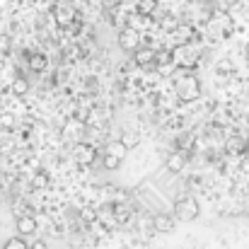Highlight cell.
<instances>
[{"instance_id":"obj_1","label":"cell","mask_w":249,"mask_h":249,"mask_svg":"<svg viewBox=\"0 0 249 249\" xmlns=\"http://www.w3.org/2000/svg\"><path fill=\"white\" fill-rule=\"evenodd\" d=\"M174 92L181 102H196L201 97V83L196 75H179L174 80Z\"/></svg>"},{"instance_id":"obj_2","label":"cell","mask_w":249,"mask_h":249,"mask_svg":"<svg viewBox=\"0 0 249 249\" xmlns=\"http://www.w3.org/2000/svg\"><path fill=\"white\" fill-rule=\"evenodd\" d=\"M198 213H201V208H198V201L194 196H181V198L174 201V218L177 220L191 223V220L198 218Z\"/></svg>"},{"instance_id":"obj_3","label":"cell","mask_w":249,"mask_h":249,"mask_svg":"<svg viewBox=\"0 0 249 249\" xmlns=\"http://www.w3.org/2000/svg\"><path fill=\"white\" fill-rule=\"evenodd\" d=\"M141 46V34L136 27H126L119 32V49L126 51V53H133L136 49Z\"/></svg>"},{"instance_id":"obj_4","label":"cell","mask_w":249,"mask_h":249,"mask_svg":"<svg viewBox=\"0 0 249 249\" xmlns=\"http://www.w3.org/2000/svg\"><path fill=\"white\" fill-rule=\"evenodd\" d=\"M73 158H75V162L80 167H89L97 160V150H94V145H89V143H78L75 150H73Z\"/></svg>"},{"instance_id":"obj_5","label":"cell","mask_w":249,"mask_h":249,"mask_svg":"<svg viewBox=\"0 0 249 249\" xmlns=\"http://www.w3.org/2000/svg\"><path fill=\"white\" fill-rule=\"evenodd\" d=\"M133 61L141 66V68H150V66H155V49H150V46H145V49H136L133 51Z\"/></svg>"},{"instance_id":"obj_6","label":"cell","mask_w":249,"mask_h":249,"mask_svg":"<svg viewBox=\"0 0 249 249\" xmlns=\"http://www.w3.org/2000/svg\"><path fill=\"white\" fill-rule=\"evenodd\" d=\"M153 228H155V232H172L174 230V218L172 215H167V213H158L155 218H153Z\"/></svg>"},{"instance_id":"obj_7","label":"cell","mask_w":249,"mask_h":249,"mask_svg":"<svg viewBox=\"0 0 249 249\" xmlns=\"http://www.w3.org/2000/svg\"><path fill=\"white\" fill-rule=\"evenodd\" d=\"M17 232H19V237H29V235H34V232H36V220H34L32 215H22V218H17Z\"/></svg>"},{"instance_id":"obj_8","label":"cell","mask_w":249,"mask_h":249,"mask_svg":"<svg viewBox=\"0 0 249 249\" xmlns=\"http://www.w3.org/2000/svg\"><path fill=\"white\" fill-rule=\"evenodd\" d=\"M225 150H228L230 155H242V153L247 150V143H245V138H240V136H230L228 143H225Z\"/></svg>"},{"instance_id":"obj_9","label":"cell","mask_w":249,"mask_h":249,"mask_svg":"<svg viewBox=\"0 0 249 249\" xmlns=\"http://www.w3.org/2000/svg\"><path fill=\"white\" fill-rule=\"evenodd\" d=\"M126 153H128V150L124 148V143H121V141H111V143H107V150H104V155L116 158V160H121V162H124Z\"/></svg>"},{"instance_id":"obj_10","label":"cell","mask_w":249,"mask_h":249,"mask_svg":"<svg viewBox=\"0 0 249 249\" xmlns=\"http://www.w3.org/2000/svg\"><path fill=\"white\" fill-rule=\"evenodd\" d=\"M46 66H49V61H46L44 53H34V56H29V68H32V73H44Z\"/></svg>"},{"instance_id":"obj_11","label":"cell","mask_w":249,"mask_h":249,"mask_svg":"<svg viewBox=\"0 0 249 249\" xmlns=\"http://www.w3.org/2000/svg\"><path fill=\"white\" fill-rule=\"evenodd\" d=\"M165 167L172 172V174H177V172H181V169H184V158H181L179 153H172V155L167 158Z\"/></svg>"},{"instance_id":"obj_12","label":"cell","mask_w":249,"mask_h":249,"mask_svg":"<svg viewBox=\"0 0 249 249\" xmlns=\"http://www.w3.org/2000/svg\"><path fill=\"white\" fill-rule=\"evenodd\" d=\"M119 141L124 143V148H126V150H131V148H136V145L141 143V136H138L136 131H124V136H121Z\"/></svg>"},{"instance_id":"obj_13","label":"cell","mask_w":249,"mask_h":249,"mask_svg":"<svg viewBox=\"0 0 249 249\" xmlns=\"http://www.w3.org/2000/svg\"><path fill=\"white\" fill-rule=\"evenodd\" d=\"M49 184H51V177H49V172H36L34 174V179H32V186L34 189H49Z\"/></svg>"},{"instance_id":"obj_14","label":"cell","mask_w":249,"mask_h":249,"mask_svg":"<svg viewBox=\"0 0 249 249\" xmlns=\"http://www.w3.org/2000/svg\"><path fill=\"white\" fill-rule=\"evenodd\" d=\"M56 22H58L61 27H68V24L73 22V10H66V7H58V10H56Z\"/></svg>"},{"instance_id":"obj_15","label":"cell","mask_w":249,"mask_h":249,"mask_svg":"<svg viewBox=\"0 0 249 249\" xmlns=\"http://www.w3.org/2000/svg\"><path fill=\"white\" fill-rule=\"evenodd\" d=\"M172 61H174V53H172V51H155V66L165 68Z\"/></svg>"},{"instance_id":"obj_16","label":"cell","mask_w":249,"mask_h":249,"mask_svg":"<svg viewBox=\"0 0 249 249\" xmlns=\"http://www.w3.org/2000/svg\"><path fill=\"white\" fill-rule=\"evenodd\" d=\"M12 92H15V94H27V92H29V83H27L24 78H15V80H12Z\"/></svg>"},{"instance_id":"obj_17","label":"cell","mask_w":249,"mask_h":249,"mask_svg":"<svg viewBox=\"0 0 249 249\" xmlns=\"http://www.w3.org/2000/svg\"><path fill=\"white\" fill-rule=\"evenodd\" d=\"M114 215L119 223H126L131 218V211H128V206H114Z\"/></svg>"},{"instance_id":"obj_18","label":"cell","mask_w":249,"mask_h":249,"mask_svg":"<svg viewBox=\"0 0 249 249\" xmlns=\"http://www.w3.org/2000/svg\"><path fill=\"white\" fill-rule=\"evenodd\" d=\"M2 249H27V245H24L22 237H10V240L2 245Z\"/></svg>"},{"instance_id":"obj_19","label":"cell","mask_w":249,"mask_h":249,"mask_svg":"<svg viewBox=\"0 0 249 249\" xmlns=\"http://www.w3.org/2000/svg\"><path fill=\"white\" fill-rule=\"evenodd\" d=\"M155 5H158V0H141L138 12H141V15H148V12H153V10H155Z\"/></svg>"},{"instance_id":"obj_20","label":"cell","mask_w":249,"mask_h":249,"mask_svg":"<svg viewBox=\"0 0 249 249\" xmlns=\"http://www.w3.org/2000/svg\"><path fill=\"white\" fill-rule=\"evenodd\" d=\"M121 167V160H116V158H109V155H104V169H119Z\"/></svg>"},{"instance_id":"obj_21","label":"cell","mask_w":249,"mask_h":249,"mask_svg":"<svg viewBox=\"0 0 249 249\" xmlns=\"http://www.w3.org/2000/svg\"><path fill=\"white\" fill-rule=\"evenodd\" d=\"M7 51H10V36L0 34V53H7Z\"/></svg>"},{"instance_id":"obj_22","label":"cell","mask_w":249,"mask_h":249,"mask_svg":"<svg viewBox=\"0 0 249 249\" xmlns=\"http://www.w3.org/2000/svg\"><path fill=\"white\" fill-rule=\"evenodd\" d=\"M27 249H46L44 242H34V245H27Z\"/></svg>"},{"instance_id":"obj_23","label":"cell","mask_w":249,"mask_h":249,"mask_svg":"<svg viewBox=\"0 0 249 249\" xmlns=\"http://www.w3.org/2000/svg\"><path fill=\"white\" fill-rule=\"evenodd\" d=\"M247 63H249V56H247Z\"/></svg>"}]
</instances>
